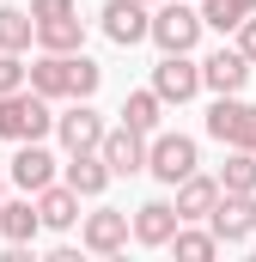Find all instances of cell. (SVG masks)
<instances>
[{
  "label": "cell",
  "mask_w": 256,
  "mask_h": 262,
  "mask_svg": "<svg viewBox=\"0 0 256 262\" xmlns=\"http://www.w3.org/2000/svg\"><path fill=\"white\" fill-rule=\"evenodd\" d=\"M55 128V110H49V98H37L31 85H18V92H0V140H43V134Z\"/></svg>",
  "instance_id": "6da1fadb"
},
{
  "label": "cell",
  "mask_w": 256,
  "mask_h": 262,
  "mask_svg": "<svg viewBox=\"0 0 256 262\" xmlns=\"http://www.w3.org/2000/svg\"><path fill=\"white\" fill-rule=\"evenodd\" d=\"M146 37H153L165 55H189L195 43H201V12L183 6V0H171V6H159V12L146 18Z\"/></svg>",
  "instance_id": "7a4b0ae2"
},
{
  "label": "cell",
  "mask_w": 256,
  "mask_h": 262,
  "mask_svg": "<svg viewBox=\"0 0 256 262\" xmlns=\"http://www.w3.org/2000/svg\"><path fill=\"white\" fill-rule=\"evenodd\" d=\"M207 134H214L220 146H250V152H256V104H238V92L214 98V110H207Z\"/></svg>",
  "instance_id": "3957f363"
},
{
  "label": "cell",
  "mask_w": 256,
  "mask_h": 262,
  "mask_svg": "<svg viewBox=\"0 0 256 262\" xmlns=\"http://www.w3.org/2000/svg\"><path fill=\"white\" fill-rule=\"evenodd\" d=\"M207 226H214L220 244H244V238H256V195L220 189V201L207 207Z\"/></svg>",
  "instance_id": "277c9868"
},
{
  "label": "cell",
  "mask_w": 256,
  "mask_h": 262,
  "mask_svg": "<svg viewBox=\"0 0 256 262\" xmlns=\"http://www.w3.org/2000/svg\"><path fill=\"white\" fill-rule=\"evenodd\" d=\"M195 165H201V159H195L189 134H153V140H146V171H153L159 183H183Z\"/></svg>",
  "instance_id": "5b68a950"
},
{
  "label": "cell",
  "mask_w": 256,
  "mask_h": 262,
  "mask_svg": "<svg viewBox=\"0 0 256 262\" xmlns=\"http://www.w3.org/2000/svg\"><path fill=\"white\" fill-rule=\"evenodd\" d=\"M153 92H159V104H189L195 92H201V61L165 55V61L153 67Z\"/></svg>",
  "instance_id": "8992f818"
},
{
  "label": "cell",
  "mask_w": 256,
  "mask_h": 262,
  "mask_svg": "<svg viewBox=\"0 0 256 262\" xmlns=\"http://www.w3.org/2000/svg\"><path fill=\"white\" fill-rule=\"evenodd\" d=\"M98 159L110 165V177H134V171H146V134H134V128H104Z\"/></svg>",
  "instance_id": "52a82bcc"
},
{
  "label": "cell",
  "mask_w": 256,
  "mask_h": 262,
  "mask_svg": "<svg viewBox=\"0 0 256 262\" xmlns=\"http://www.w3.org/2000/svg\"><path fill=\"white\" fill-rule=\"evenodd\" d=\"M55 134H61L67 152H98V140H104V116H98L86 98H73V110L55 116Z\"/></svg>",
  "instance_id": "ba28073f"
},
{
  "label": "cell",
  "mask_w": 256,
  "mask_h": 262,
  "mask_svg": "<svg viewBox=\"0 0 256 262\" xmlns=\"http://www.w3.org/2000/svg\"><path fill=\"white\" fill-rule=\"evenodd\" d=\"M12 183H18L25 195H37L43 183H55V152H49L43 140H18V152H12Z\"/></svg>",
  "instance_id": "9c48e42d"
},
{
  "label": "cell",
  "mask_w": 256,
  "mask_h": 262,
  "mask_svg": "<svg viewBox=\"0 0 256 262\" xmlns=\"http://www.w3.org/2000/svg\"><path fill=\"white\" fill-rule=\"evenodd\" d=\"M177 226H183V220H177V207H171V201H140V207H134V220H128V238L159 250Z\"/></svg>",
  "instance_id": "30bf717a"
},
{
  "label": "cell",
  "mask_w": 256,
  "mask_h": 262,
  "mask_svg": "<svg viewBox=\"0 0 256 262\" xmlns=\"http://www.w3.org/2000/svg\"><path fill=\"white\" fill-rule=\"evenodd\" d=\"M86 250L92 256H116L128 244V213H116V207H98V213H86Z\"/></svg>",
  "instance_id": "8fae6325"
},
{
  "label": "cell",
  "mask_w": 256,
  "mask_h": 262,
  "mask_svg": "<svg viewBox=\"0 0 256 262\" xmlns=\"http://www.w3.org/2000/svg\"><path fill=\"white\" fill-rule=\"evenodd\" d=\"M67 79H73V55H49V49H43L37 61L25 67V85H31L37 98H49V104L67 98Z\"/></svg>",
  "instance_id": "7c38bea8"
},
{
  "label": "cell",
  "mask_w": 256,
  "mask_h": 262,
  "mask_svg": "<svg viewBox=\"0 0 256 262\" xmlns=\"http://www.w3.org/2000/svg\"><path fill=\"white\" fill-rule=\"evenodd\" d=\"M61 183H67V189H73L79 201H86V195H104V189H110V165H104L98 152H67Z\"/></svg>",
  "instance_id": "4fadbf2b"
},
{
  "label": "cell",
  "mask_w": 256,
  "mask_h": 262,
  "mask_svg": "<svg viewBox=\"0 0 256 262\" xmlns=\"http://www.w3.org/2000/svg\"><path fill=\"white\" fill-rule=\"evenodd\" d=\"M104 37L122 43V49H134V43L146 37V6H140V0H110V6H104Z\"/></svg>",
  "instance_id": "5bb4252c"
},
{
  "label": "cell",
  "mask_w": 256,
  "mask_h": 262,
  "mask_svg": "<svg viewBox=\"0 0 256 262\" xmlns=\"http://www.w3.org/2000/svg\"><path fill=\"white\" fill-rule=\"evenodd\" d=\"M171 189H177L171 207H177V220H183V226H189V220H207V207L220 201V183H214V177H201V171H189V177H183V183H171Z\"/></svg>",
  "instance_id": "9a60e30c"
},
{
  "label": "cell",
  "mask_w": 256,
  "mask_h": 262,
  "mask_svg": "<svg viewBox=\"0 0 256 262\" xmlns=\"http://www.w3.org/2000/svg\"><path fill=\"white\" fill-rule=\"evenodd\" d=\"M244 79H250V61H244L238 49H220V55L201 61V85H214L220 98H226V92H244Z\"/></svg>",
  "instance_id": "2e32d148"
},
{
  "label": "cell",
  "mask_w": 256,
  "mask_h": 262,
  "mask_svg": "<svg viewBox=\"0 0 256 262\" xmlns=\"http://www.w3.org/2000/svg\"><path fill=\"white\" fill-rule=\"evenodd\" d=\"M37 43H43L49 55L86 49V18H79V12H67V18H37Z\"/></svg>",
  "instance_id": "e0dca14e"
},
{
  "label": "cell",
  "mask_w": 256,
  "mask_h": 262,
  "mask_svg": "<svg viewBox=\"0 0 256 262\" xmlns=\"http://www.w3.org/2000/svg\"><path fill=\"white\" fill-rule=\"evenodd\" d=\"M37 226H43V213H37V201H31V195L0 201V238H6V244H31Z\"/></svg>",
  "instance_id": "ac0fdd59"
},
{
  "label": "cell",
  "mask_w": 256,
  "mask_h": 262,
  "mask_svg": "<svg viewBox=\"0 0 256 262\" xmlns=\"http://www.w3.org/2000/svg\"><path fill=\"white\" fill-rule=\"evenodd\" d=\"M31 201H37V213H43V226H55V232H67V226L79 220V195H73L67 183H43V189H37Z\"/></svg>",
  "instance_id": "d6986e66"
},
{
  "label": "cell",
  "mask_w": 256,
  "mask_h": 262,
  "mask_svg": "<svg viewBox=\"0 0 256 262\" xmlns=\"http://www.w3.org/2000/svg\"><path fill=\"white\" fill-rule=\"evenodd\" d=\"M214 183H220V189H238V195H256V152L250 146H232Z\"/></svg>",
  "instance_id": "ffe728a7"
},
{
  "label": "cell",
  "mask_w": 256,
  "mask_h": 262,
  "mask_svg": "<svg viewBox=\"0 0 256 262\" xmlns=\"http://www.w3.org/2000/svg\"><path fill=\"white\" fill-rule=\"evenodd\" d=\"M31 37H37V18L25 6H0V49L18 55V49H31Z\"/></svg>",
  "instance_id": "44dd1931"
},
{
  "label": "cell",
  "mask_w": 256,
  "mask_h": 262,
  "mask_svg": "<svg viewBox=\"0 0 256 262\" xmlns=\"http://www.w3.org/2000/svg\"><path fill=\"white\" fill-rule=\"evenodd\" d=\"M159 92H128L122 98V128H134V134H153L159 128Z\"/></svg>",
  "instance_id": "7402d4cb"
},
{
  "label": "cell",
  "mask_w": 256,
  "mask_h": 262,
  "mask_svg": "<svg viewBox=\"0 0 256 262\" xmlns=\"http://www.w3.org/2000/svg\"><path fill=\"white\" fill-rule=\"evenodd\" d=\"M244 12H256V0H201V25L214 31H238Z\"/></svg>",
  "instance_id": "603a6c76"
},
{
  "label": "cell",
  "mask_w": 256,
  "mask_h": 262,
  "mask_svg": "<svg viewBox=\"0 0 256 262\" xmlns=\"http://www.w3.org/2000/svg\"><path fill=\"white\" fill-rule=\"evenodd\" d=\"M165 244L177 250V262H207L214 250H220V238H214V232H183V226H177Z\"/></svg>",
  "instance_id": "cb8c5ba5"
},
{
  "label": "cell",
  "mask_w": 256,
  "mask_h": 262,
  "mask_svg": "<svg viewBox=\"0 0 256 262\" xmlns=\"http://www.w3.org/2000/svg\"><path fill=\"white\" fill-rule=\"evenodd\" d=\"M104 85V67L86 61V49H73V79H67V98H92Z\"/></svg>",
  "instance_id": "d4e9b609"
},
{
  "label": "cell",
  "mask_w": 256,
  "mask_h": 262,
  "mask_svg": "<svg viewBox=\"0 0 256 262\" xmlns=\"http://www.w3.org/2000/svg\"><path fill=\"white\" fill-rule=\"evenodd\" d=\"M18 85H25V61L0 49V92H18Z\"/></svg>",
  "instance_id": "484cf974"
},
{
  "label": "cell",
  "mask_w": 256,
  "mask_h": 262,
  "mask_svg": "<svg viewBox=\"0 0 256 262\" xmlns=\"http://www.w3.org/2000/svg\"><path fill=\"white\" fill-rule=\"evenodd\" d=\"M238 55L256 67V12H244V25H238Z\"/></svg>",
  "instance_id": "4316f807"
},
{
  "label": "cell",
  "mask_w": 256,
  "mask_h": 262,
  "mask_svg": "<svg viewBox=\"0 0 256 262\" xmlns=\"http://www.w3.org/2000/svg\"><path fill=\"white\" fill-rule=\"evenodd\" d=\"M67 12H79L73 0H31V18H67Z\"/></svg>",
  "instance_id": "83f0119b"
},
{
  "label": "cell",
  "mask_w": 256,
  "mask_h": 262,
  "mask_svg": "<svg viewBox=\"0 0 256 262\" xmlns=\"http://www.w3.org/2000/svg\"><path fill=\"white\" fill-rule=\"evenodd\" d=\"M140 6H146V0H140Z\"/></svg>",
  "instance_id": "f1b7e54d"
}]
</instances>
